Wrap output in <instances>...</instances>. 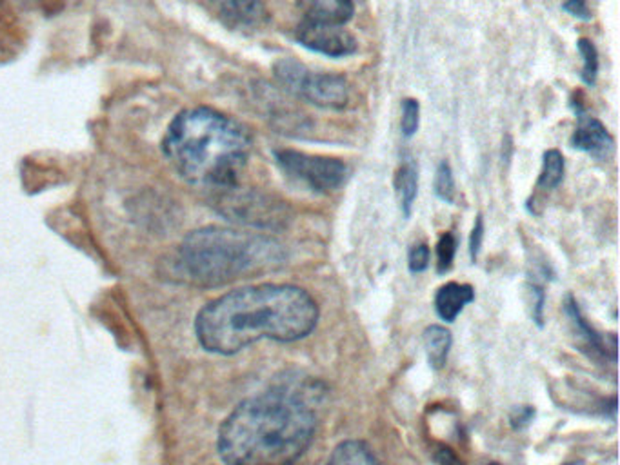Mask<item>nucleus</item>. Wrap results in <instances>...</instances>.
<instances>
[{
    "mask_svg": "<svg viewBox=\"0 0 620 465\" xmlns=\"http://www.w3.org/2000/svg\"><path fill=\"white\" fill-rule=\"evenodd\" d=\"M315 428V411L304 394L277 387L231 411L219 429L217 451L226 465H295Z\"/></svg>",
    "mask_w": 620,
    "mask_h": 465,
    "instance_id": "f03ea898",
    "label": "nucleus"
},
{
    "mask_svg": "<svg viewBox=\"0 0 620 465\" xmlns=\"http://www.w3.org/2000/svg\"><path fill=\"white\" fill-rule=\"evenodd\" d=\"M564 10L577 19H584V21L591 19L588 0H567V3L564 4Z\"/></svg>",
    "mask_w": 620,
    "mask_h": 465,
    "instance_id": "b1692460",
    "label": "nucleus"
},
{
    "mask_svg": "<svg viewBox=\"0 0 620 465\" xmlns=\"http://www.w3.org/2000/svg\"><path fill=\"white\" fill-rule=\"evenodd\" d=\"M297 4L304 21L317 24L344 26L355 13L353 0H297Z\"/></svg>",
    "mask_w": 620,
    "mask_h": 465,
    "instance_id": "9b49d317",
    "label": "nucleus"
},
{
    "mask_svg": "<svg viewBox=\"0 0 620 465\" xmlns=\"http://www.w3.org/2000/svg\"><path fill=\"white\" fill-rule=\"evenodd\" d=\"M407 266L411 273H423L428 270L430 266V247L426 244H419L413 245L409 251V258H407Z\"/></svg>",
    "mask_w": 620,
    "mask_h": 465,
    "instance_id": "412c9836",
    "label": "nucleus"
},
{
    "mask_svg": "<svg viewBox=\"0 0 620 465\" xmlns=\"http://www.w3.org/2000/svg\"><path fill=\"white\" fill-rule=\"evenodd\" d=\"M564 177V157L557 149H549L544 153L542 171L539 177V187L555 189Z\"/></svg>",
    "mask_w": 620,
    "mask_h": 465,
    "instance_id": "dca6fc26",
    "label": "nucleus"
},
{
    "mask_svg": "<svg viewBox=\"0 0 620 465\" xmlns=\"http://www.w3.org/2000/svg\"><path fill=\"white\" fill-rule=\"evenodd\" d=\"M473 300H475V291L472 286L449 282L439 287L435 295L437 315L446 322H453L462 313V309Z\"/></svg>",
    "mask_w": 620,
    "mask_h": 465,
    "instance_id": "f8f14e48",
    "label": "nucleus"
},
{
    "mask_svg": "<svg viewBox=\"0 0 620 465\" xmlns=\"http://www.w3.org/2000/svg\"><path fill=\"white\" fill-rule=\"evenodd\" d=\"M395 189H397V196H398L400 210H402L404 217H409L413 202H415L417 189H419L417 170L413 168L411 164L400 166L397 175H395Z\"/></svg>",
    "mask_w": 620,
    "mask_h": 465,
    "instance_id": "2eb2a0df",
    "label": "nucleus"
},
{
    "mask_svg": "<svg viewBox=\"0 0 620 465\" xmlns=\"http://www.w3.org/2000/svg\"><path fill=\"white\" fill-rule=\"evenodd\" d=\"M419 115H421V106L415 98H406L402 102V119H400V128L404 137H413L419 129Z\"/></svg>",
    "mask_w": 620,
    "mask_h": 465,
    "instance_id": "a211bd4d",
    "label": "nucleus"
},
{
    "mask_svg": "<svg viewBox=\"0 0 620 465\" xmlns=\"http://www.w3.org/2000/svg\"><path fill=\"white\" fill-rule=\"evenodd\" d=\"M577 47H579V54H581L582 59H584L582 80H584L588 86H593L595 80H597V73H599V54H597V47H595L593 42L588 40V38H581V40L577 42Z\"/></svg>",
    "mask_w": 620,
    "mask_h": 465,
    "instance_id": "f3484780",
    "label": "nucleus"
},
{
    "mask_svg": "<svg viewBox=\"0 0 620 465\" xmlns=\"http://www.w3.org/2000/svg\"><path fill=\"white\" fill-rule=\"evenodd\" d=\"M319 322V305L289 284H261L226 293L204 305L195 320L198 344L215 354H235L258 340L297 342Z\"/></svg>",
    "mask_w": 620,
    "mask_h": 465,
    "instance_id": "f257e3e1",
    "label": "nucleus"
},
{
    "mask_svg": "<svg viewBox=\"0 0 620 465\" xmlns=\"http://www.w3.org/2000/svg\"><path fill=\"white\" fill-rule=\"evenodd\" d=\"M535 417V409L530 407V405H524V407H519V409H515L513 411V415H511V426L515 429H521L524 426H528Z\"/></svg>",
    "mask_w": 620,
    "mask_h": 465,
    "instance_id": "5701e85b",
    "label": "nucleus"
},
{
    "mask_svg": "<svg viewBox=\"0 0 620 465\" xmlns=\"http://www.w3.org/2000/svg\"><path fill=\"white\" fill-rule=\"evenodd\" d=\"M435 193L444 202H453L455 198V180L448 162H442L435 175Z\"/></svg>",
    "mask_w": 620,
    "mask_h": 465,
    "instance_id": "aec40b11",
    "label": "nucleus"
},
{
    "mask_svg": "<svg viewBox=\"0 0 620 465\" xmlns=\"http://www.w3.org/2000/svg\"><path fill=\"white\" fill-rule=\"evenodd\" d=\"M439 461H440L442 465H462V463L457 460V456H455L449 449H442V451L439 453Z\"/></svg>",
    "mask_w": 620,
    "mask_h": 465,
    "instance_id": "393cba45",
    "label": "nucleus"
},
{
    "mask_svg": "<svg viewBox=\"0 0 620 465\" xmlns=\"http://www.w3.org/2000/svg\"><path fill=\"white\" fill-rule=\"evenodd\" d=\"M424 347L431 368H444L451 347V333L442 326H430L424 331Z\"/></svg>",
    "mask_w": 620,
    "mask_h": 465,
    "instance_id": "4468645a",
    "label": "nucleus"
},
{
    "mask_svg": "<svg viewBox=\"0 0 620 465\" xmlns=\"http://www.w3.org/2000/svg\"><path fill=\"white\" fill-rule=\"evenodd\" d=\"M455 253H457V238L451 233H444L437 244V270L439 273H446L453 261H455Z\"/></svg>",
    "mask_w": 620,
    "mask_h": 465,
    "instance_id": "6ab92c4d",
    "label": "nucleus"
},
{
    "mask_svg": "<svg viewBox=\"0 0 620 465\" xmlns=\"http://www.w3.org/2000/svg\"><path fill=\"white\" fill-rule=\"evenodd\" d=\"M297 40L304 47L315 51V54L333 59L353 55L356 51V40L349 31L344 29V26L302 21V24L297 28Z\"/></svg>",
    "mask_w": 620,
    "mask_h": 465,
    "instance_id": "6e6552de",
    "label": "nucleus"
},
{
    "mask_svg": "<svg viewBox=\"0 0 620 465\" xmlns=\"http://www.w3.org/2000/svg\"><path fill=\"white\" fill-rule=\"evenodd\" d=\"M326 465H379V460L368 444L346 440L333 449Z\"/></svg>",
    "mask_w": 620,
    "mask_h": 465,
    "instance_id": "ddd939ff",
    "label": "nucleus"
},
{
    "mask_svg": "<svg viewBox=\"0 0 620 465\" xmlns=\"http://www.w3.org/2000/svg\"><path fill=\"white\" fill-rule=\"evenodd\" d=\"M282 262V245L272 237L219 226L189 233L179 247V268L200 286H222Z\"/></svg>",
    "mask_w": 620,
    "mask_h": 465,
    "instance_id": "20e7f679",
    "label": "nucleus"
},
{
    "mask_svg": "<svg viewBox=\"0 0 620 465\" xmlns=\"http://www.w3.org/2000/svg\"><path fill=\"white\" fill-rule=\"evenodd\" d=\"M572 145L575 149L593 154L597 159H604L613 149V138L600 120H597L595 117L581 115L575 133L572 137Z\"/></svg>",
    "mask_w": 620,
    "mask_h": 465,
    "instance_id": "9d476101",
    "label": "nucleus"
},
{
    "mask_svg": "<svg viewBox=\"0 0 620 465\" xmlns=\"http://www.w3.org/2000/svg\"><path fill=\"white\" fill-rule=\"evenodd\" d=\"M482 240H484V220H482V217L479 215L477 220H475L473 231H472V237H470V254H472V261H473V262L477 261V256H479V253H481Z\"/></svg>",
    "mask_w": 620,
    "mask_h": 465,
    "instance_id": "4be33fe9",
    "label": "nucleus"
},
{
    "mask_svg": "<svg viewBox=\"0 0 620 465\" xmlns=\"http://www.w3.org/2000/svg\"><path fill=\"white\" fill-rule=\"evenodd\" d=\"M219 19L237 31H261L270 22L263 0H212Z\"/></svg>",
    "mask_w": 620,
    "mask_h": 465,
    "instance_id": "1a4fd4ad",
    "label": "nucleus"
},
{
    "mask_svg": "<svg viewBox=\"0 0 620 465\" xmlns=\"http://www.w3.org/2000/svg\"><path fill=\"white\" fill-rule=\"evenodd\" d=\"M219 205L222 215L255 228H275L284 220V213L270 198L258 193L237 191V186L222 191Z\"/></svg>",
    "mask_w": 620,
    "mask_h": 465,
    "instance_id": "0eeeda50",
    "label": "nucleus"
},
{
    "mask_svg": "<svg viewBox=\"0 0 620 465\" xmlns=\"http://www.w3.org/2000/svg\"><path fill=\"white\" fill-rule=\"evenodd\" d=\"M275 79L293 96L324 110H344L351 100L349 82L335 73L312 71L295 59H281Z\"/></svg>",
    "mask_w": 620,
    "mask_h": 465,
    "instance_id": "39448f33",
    "label": "nucleus"
},
{
    "mask_svg": "<svg viewBox=\"0 0 620 465\" xmlns=\"http://www.w3.org/2000/svg\"><path fill=\"white\" fill-rule=\"evenodd\" d=\"M488 465H500V463H495V461H493V463H488Z\"/></svg>",
    "mask_w": 620,
    "mask_h": 465,
    "instance_id": "a878e982",
    "label": "nucleus"
},
{
    "mask_svg": "<svg viewBox=\"0 0 620 465\" xmlns=\"http://www.w3.org/2000/svg\"><path fill=\"white\" fill-rule=\"evenodd\" d=\"M275 161L289 179L317 193H331L339 189L348 177V168L339 159L281 149L275 151Z\"/></svg>",
    "mask_w": 620,
    "mask_h": 465,
    "instance_id": "423d86ee",
    "label": "nucleus"
},
{
    "mask_svg": "<svg viewBox=\"0 0 620 465\" xmlns=\"http://www.w3.org/2000/svg\"><path fill=\"white\" fill-rule=\"evenodd\" d=\"M163 151L186 182L224 191L237 186L246 168L251 137L242 124L221 112L191 108L172 120Z\"/></svg>",
    "mask_w": 620,
    "mask_h": 465,
    "instance_id": "7ed1b4c3",
    "label": "nucleus"
}]
</instances>
